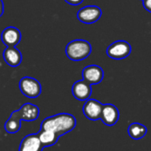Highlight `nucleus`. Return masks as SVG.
<instances>
[{"label":"nucleus","mask_w":151,"mask_h":151,"mask_svg":"<svg viewBox=\"0 0 151 151\" xmlns=\"http://www.w3.org/2000/svg\"><path fill=\"white\" fill-rule=\"evenodd\" d=\"M128 135L134 140L142 139L148 132V129L145 126L140 123H133L127 128Z\"/></svg>","instance_id":"nucleus-16"},{"label":"nucleus","mask_w":151,"mask_h":151,"mask_svg":"<svg viewBox=\"0 0 151 151\" xmlns=\"http://www.w3.org/2000/svg\"><path fill=\"white\" fill-rule=\"evenodd\" d=\"M67 4H72V5H78L83 2V0H65Z\"/></svg>","instance_id":"nucleus-18"},{"label":"nucleus","mask_w":151,"mask_h":151,"mask_svg":"<svg viewBox=\"0 0 151 151\" xmlns=\"http://www.w3.org/2000/svg\"><path fill=\"white\" fill-rule=\"evenodd\" d=\"M4 13V4H3V1L0 0V17L3 15Z\"/></svg>","instance_id":"nucleus-19"},{"label":"nucleus","mask_w":151,"mask_h":151,"mask_svg":"<svg viewBox=\"0 0 151 151\" xmlns=\"http://www.w3.org/2000/svg\"><path fill=\"white\" fill-rule=\"evenodd\" d=\"M20 118L17 111H12L9 119L4 124V129L9 134H16L20 129Z\"/></svg>","instance_id":"nucleus-15"},{"label":"nucleus","mask_w":151,"mask_h":151,"mask_svg":"<svg viewBox=\"0 0 151 151\" xmlns=\"http://www.w3.org/2000/svg\"><path fill=\"white\" fill-rule=\"evenodd\" d=\"M76 127L75 118L69 113H59L46 118L41 124L40 130H50L59 137L71 131Z\"/></svg>","instance_id":"nucleus-1"},{"label":"nucleus","mask_w":151,"mask_h":151,"mask_svg":"<svg viewBox=\"0 0 151 151\" xmlns=\"http://www.w3.org/2000/svg\"><path fill=\"white\" fill-rule=\"evenodd\" d=\"M103 104L96 99H88L83 105L82 111L85 117L90 120L100 119Z\"/></svg>","instance_id":"nucleus-6"},{"label":"nucleus","mask_w":151,"mask_h":151,"mask_svg":"<svg viewBox=\"0 0 151 151\" xmlns=\"http://www.w3.org/2000/svg\"><path fill=\"white\" fill-rule=\"evenodd\" d=\"M43 146L42 145L37 134H31L25 136L20 144L19 151H42Z\"/></svg>","instance_id":"nucleus-11"},{"label":"nucleus","mask_w":151,"mask_h":151,"mask_svg":"<svg viewBox=\"0 0 151 151\" xmlns=\"http://www.w3.org/2000/svg\"><path fill=\"white\" fill-rule=\"evenodd\" d=\"M143 3V7L148 11L151 12V0H142Z\"/></svg>","instance_id":"nucleus-17"},{"label":"nucleus","mask_w":151,"mask_h":151,"mask_svg":"<svg viewBox=\"0 0 151 151\" xmlns=\"http://www.w3.org/2000/svg\"><path fill=\"white\" fill-rule=\"evenodd\" d=\"M82 78L90 85L98 84L104 79V71L98 65H88L82 70Z\"/></svg>","instance_id":"nucleus-7"},{"label":"nucleus","mask_w":151,"mask_h":151,"mask_svg":"<svg viewBox=\"0 0 151 151\" xmlns=\"http://www.w3.org/2000/svg\"><path fill=\"white\" fill-rule=\"evenodd\" d=\"M132 47L127 41H116L107 48V55L113 59H123L129 56Z\"/></svg>","instance_id":"nucleus-4"},{"label":"nucleus","mask_w":151,"mask_h":151,"mask_svg":"<svg viewBox=\"0 0 151 151\" xmlns=\"http://www.w3.org/2000/svg\"><path fill=\"white\" fill-rule=\"evenodd\" d=\"M21 39L19 30L14 27H6L1 34V40L6 47H15Z\"/></svg>","instance_id":"nucleus-10"},{"label":"nucleus","mask_w":151,"mask_h":151,"mask_svg":"<svg viewBox=\"0 0 151 151\" xmlns=\"http://www.w3.org/2000/svg\"><path fill=\"white\" fill-rule=\"evenodd\" d=\"M3 57L5 63L12 67L19 65L22 61L21 52L15 47H6V49L4 50Z\"/></svg>","instance_id":"nucleus-13"},{"label":"nucleus","mask_w":151,"mask_h":151,"mask_svg":"<svg viewBox=\"0 0 151 151\" xmlns=\"http://www.w3.org/2000/svg\"><path fill=\"white\" fill-rule=\"evenodd\" d=\"M119 112L115 105L111 104H103L100 119L103 121L104 125L108 127L114 126L119 121Z\"/></svg>","instance_id":"nucleus-8"},{"label":"nucleus","mask_w":151,"mask_h":151,"mask_svg":"<svg viewBox=\"0 0 151 151\" xmlns=\"http://www.w3.org/2000/svg\"><path fill=\"white\" fill-rule=\"evenodd\" d=\"M91 53V45L85 40H73L65 48V54L71 60L81 61L87 58Z\"/></svg>","instance_id":"nucleus-2"},{"label":"nucleus","mask_w":151,"mask_h":151,"mask_svg":"<svg viewBox=\"0 0 151 151\" xmlns=\"http://www.w3.org/2000/svg\"><path fill=\"white\" fill-rule=\"evenodd\" d=\"M21 120L34 121L39 117V108L32 104H25L17 111Z\"/></svg>","instance_id":"nucleus-12"},{"label":"nucleus","mask_w":151,"mask_h":151,"mask_svg":"<svg viewBox=\"0 0 151 151\" xmlns=\"http://www.w3.org/2000/svg\"><path fill=\"white\" fill-rule=\"evenodd\" d=\"M102 11L96 5H87L77 12L78 19L86 24L95 23L100 19Z\"/></svg>","instance_id":"nucleus-5"},{"label":"nucleus","mask_w":151,"mask_h":151,"mask_svg":"<svg viewBox=\"0 0 151 151\" xmlns=\"http://www.w3.org/2000/svg\"><path fill=\"white\" fill-rule=\"evenodd\" d=\"M37 134L43 148L55 145L59 138V136L57 134L50 130H40Z\"/></svg>","instance_id":"nucleus-14"},{"label":"nucleus","mask_w":151,"mask_h":151,"mask_svg":"<svg viewBox=\"0 0 151 151\" xmlns=\"http://www.w3.org/2000/svg\"><path fill=\"white\" fill-rule=\"evenodd\" d=\"M73 96L79 101H86L89 99L92 94L91 85L84 80L74 82L72 88Z\"/></svg>","instance_id":"nucleus-9"},{"label":"nucleus","mask_w":151,"mask_h":151,"mask_svg":"<svg viewBox=\"0 0 151 151\" xmlns=\"http://www.w3.org/2000/svg\"><path fill=\"white\" fill-rule=\"evenodd\" d=\"M21 93L28 98H36L40 96L42 87L40 82L32 77H23L19 83Z\"/></svg>","instance_id":"nucleus-3"},{"label":"nucleus","mask_w":151,"mask_h":151,"mask_svg":"<svg viewBox=\"0 0 151 151\" xmlns=\"http://www.w3.org/2000/svg\"></svg>","instance_id":"nucleus-20"}]
</instances>
